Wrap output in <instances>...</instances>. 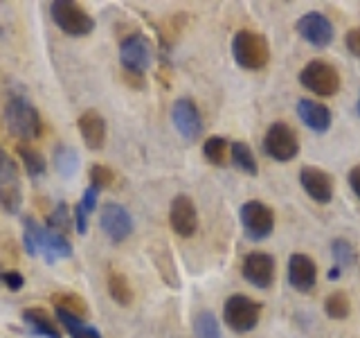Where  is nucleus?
I'll return each mask as SVG.
<instances>
[{
    "label": "nucleus",
    "instance_id": "17",
    "mask_svg": "<svg viewBox=\"0 0 360 338\" xmlns=\"http://www.w3.org/2000/svg\"><path fill=\"white\" fill-rule=\"evenodd\" d=\"M315 277H318V268H315V262L304 253H295L290 255L288 262V282L292 289L297 291H311L315 284Z\"/></svg>",
    "mask_w": 360,
    "mask_h": 338
},
{
    "label": "nucleus",
    "instance_id": "8",
    "mask_svg": "<svg viewBox=\"0 0 360 338\" xmlns=\"http://www.w3.org/2000/svg\"><path fill=\"white\" fill-rule=\"evenodd\" d=\"M241 225L250 239H266L275 228V214L262 201H248L241 206Z\"/></svg>",
    "mask_w": 360,
    "mask_h": 338
},
{
    "label": "nucleus",
    "instance_id": "35",
    "mask_svg": "<svg viewBox=\"0 0 360 338\" xmlns=\"http://www.w3.org/2000/svg\"><path fill=\"white\" fill-rule=\"evenodd\" d=\"M72 214H75V228H77V232L86 234L88 232V212H86V208L82 206V203H77Z\"/></svg>",
    "mask_w": 360,
    "mask_h": 338
},
{
    "label": "nucleus",
    "instance_id": "34",
    "mask_svg": "<svg viewBox=\"0 0 360 338\" xmlns=\"http://www.w3.org/2000/svg\"><path fill=\"white\" fill-rule=\"evenodd\" d=\"M3 284L9 291H20L22 287H25V277H22L18 270H5V273H3Z\"/></svg>",
    "mask_w": 360,
    "mask_h": 338
},
{
    "label": "nucleus",
    "instance_id": "7",
    "mask_svg": "<svg viewBox=\"0 0 360 338\" xmlns=\"http://www.w3.org/2000/svg\"><path fill=\"white\" fill-rule=\"evenodd\" d=\"M264 151L273 158V161H279V163L292 161V158H295L297 151H300L297 133L284 122L270 124V129L264 135Z\"/></svg>",
    "mask_w": 360,
    "mask_h": 338
},
{
    "label": "nucleus",
    "instance_id": "36",
    "mask_svg": "<svg viewBox=\"0 0 360 338\" xmlns=\"http://www.w3.org/2000/svg\"><path fill=\"white\" fill-rule=\"evenodd\" d=\"M345 43H347V50L360 59V27L349 30L347 37H345Z\"/></svg>",
    "mask_w": 360,
    "mask_h": 338
},
{
    "label": "nucleus",
    "instance_id": "22",
    "mask_svg": "<svg viewBox=\"0 0 360 338\" xmlns=\"http://www.w3.org/2000/svg\"><path fill=\"white\" fill-rule=\"evenodd\" d=\"M108 293L117 304H122V307H129L133 302V289L129 284V280L127 275L117 273V270H110L108 273Z\"/></svg>",
    "mask_w": 360,
    "mask_h": 338
},
{
    "label": "nucleus",
    "instance_id": "10",
    "mask_svg": "<svg viewBox=\"0 0 360 338\" xmlns=\"http://www.w3.org/2000/svg\"><path fill=\"white\" fill-rule=\"evenodd\" d=\"M99 225L110 242L122 244L133 232V219L129 210L120 203H106L99 214Z\"/></svg>",
    "mask_w": 360,
    "mask_h": 338
},
{
    "label": "nucleus",
    "instance_id": "31",
    "mask_svg": "<svg viewBox=\"0 0 360 338\" xmlns=\"http://www.w3.org/2000/svg\"><path fill=\"white\" fill-rule=\"evenodd\" d=\"M331 253H333V259H335V268H340V270L347 268V266H352L354 259H356L352 244L345 242V239H335L333 246H331Z\"/></svg>",
    "mask_w": 360,
    "mask_h": 338
},
{
    "label": "nucleus",
    "instance_id": "21",
    "mask_svg": "<svg viewBox=\"0 0 360 338\" xmlns=\"http://www.w3.org/2000/svg\"><path fill=\"white\" fill-rule=\"evenodd\" d=\"M56 320L65 327L68 334H70L72 338H101V334L95 330V327L86 325L82 318H77V315H72L70 311L56 309Z\"/></svg>",
    "mask_w": 360,
    "mask_h": 338
},
{
    "label": "nucleus",
    "instance_id": "29",
    "mask_svg": "<svg viewBox=\"0 0 360 338\" xmlns=\"http://www.w3.org/2000/svg\"><path fill=\"white\" fill-rule=\"evenodd\" d=\"M194 336L196 338H221V327L214 318L212 311H200L194 320Z\"/></svg>",
    "mask_w": 360,
    "mask_h": 338
},
{
    "label": "nucleus",
    "instance_id": "12",
    "mask_svg": "<svg viewBox=\"0 0 360 338\" xmlns=\"http://www.w3.org/2000/svg\"><path fill=\"white\" fill-rule=\"evenodd\" d=\"M297 32L300 37L315 45V48H326L333 41V25L320 11H309L297 20Z\"/></svg>",
    "mask_w": 360,
    "mask_h": 338
},
{
    "label": "nucleus",
    "instance_id": "33",
    "mask_svg": "<svg viewBox=\"0 0 360 338\" xmlns=\"http://www.w3.org/2000/svg\"><path fill=\"white\" fill-rule=\"evenodd\" d=\"M68 225H70V212H68V206L65 203H59V206L54 208V212L48 217V228L56 230V232H63L68 230Z\"/></svg>",
    "mask_w": 360,
    "mask_h": 338
},
{
    "label": "nucleus",
    "instance_id": "37",
    "mask_svg": "<svg viewBox=\"0 0 360 338\" xmlns=\"http://www.w3.org/2000/svg\"><path fill=\"white\" fill-rule=\"evenodd\" d=\"M97 196H99V189H95L90 185L86 192H84V199H82V206L86 208V212H95V206H97Z\"/></svg>",
    "mask_w": 360,
    "mask_h": 338
},
{
    "label": "nucleus",
    "instance_id": "38",
    "mask_svg": "<svg viewBox=\"0 0 360 338\" xmlns=\"http://www.w3.org/2000/svg\"><path fill=\"white\" fill-rule=\"evenodd\" d=\"M349 185H352L354 194L360 199V165H356V167L349 169Z\"/></svg>",
    "mask_w": 360,
    "mask_h": 338
},
{
    "label": "nucleus",
    "instance_id": "6",
    "mask_svg": "<svg viewBox=\"0 0 360 338\" xmlns=\"http://www.w3.org/2000/svg\"><path fill=\"white\" fill-rule=\"evenodd\" d=\"M300 82L304 88L320 97H331L340 90V75H338V70L331 63L318 59L304 65V70L300 73Z\"/></svg>",
    "mask_w": 360,
    "mask_h": 338
},
{
    "label": "nucleus",
    "instance_id": "19",
    "mask_svg": "<svg viewBox=\"0 0 360 338\" xmlns=\"http://www.w3.org/2000/svg\"><path fill=\"white\" fill-rule=\"evenodd\" d=\"M72 255V244L68 242V237L63 232H56L48 225H43V234H41V257L48 264H54L56 259L61 257H70Z\"/></svg>",
    "mask_w": 360,
    "mask_h": 338
},
{
    "label": "nucleus",
    "instance_id": "2",
    "mask_svg": "<svg viewBox=\"0 0 360 338\" xmlns=\"http://www.w3.org/2000/svg\"><path fill=\"white\" fill-rule=\"evenodd\" d=\"M232 54L234 61L245 70H259L264 68L270 59L268 41L252 30H241L234 34L232 41Z\"/></svg>",
    "mask_w": 360,
    "mask_h": 338
},
{
    "label": "nucleus",
    "instance_id": "40",
    "mask_svg": "<svg viewBox=\"0 0 360 338\" xmlns=\"http://www.w3.org/2000/svg\"><path fill=\"white\" fill-rule=\"evenodd\" d=\"M356 111H358V115H360V99H358V106H356Z\"/></svg>",
    "mask_w": 360,
    "mask_h": 338
},
{
    "label": "nucleus",
    "instance_id": "13",
    "mask_svg": "<svg viewBox=\"0 0 360 338\" xmlns=\"http://www.w3.org/2000/svg\"><path fill=\"white\" fill-rule=\"evenodd\" d=\"M243 277L257 289H268L275 280V259L262 251L248 253L243 259Z\"/></svg>",
    "mask_w": 360,
    "mask_h": 338
},
{
    "label": "nucleus",
    "instance_id": "26",
    "mask_svg": "<svg viewBox=\"0 0 360 338\" xmlns=\"http://www.w3.org/2000/svg\"><path fill=\"white\" fill-rule=\"evenodd\" d=\"M41 234H43V225H39L32 217L22 219V246H25L27 255L32 257L41 255Z\"/></svg>",
    "mask_w": 360,
    "mask_h": 338
},
{
    "label": "nucleus",
    "instance_id": "28",
    "mask_svg": "<svg viewBox=\"0 0 360 338\" xmlns=\"http://www.w3.org/2000/svg\"><path fill=\"white\" fill-rule=\"evenodd\" d=\"M52 302L56 309H63V311H70L77 318H86L88 313V307L82 296H75V293H54L52 296Z\"/></svg>",
    "mask_w": 360,
    "mask_h": 338
},
{
    "label": "nucleus",
    "instance_id": "18",
    "mask_svg": "<svg viewBox=\"0 0 360 338\" xmlns=\"http://www.w3.org/2000/svg\"><path fill=\"white\" fill-rule=\"evenodd\" d=\"M297 113H300V120L315 133H326L331 127V111L324 104H320V101L300 99Z\"/></svg>",
    "mask_w": 360,
    "mask_h": 338
},
{
    "label": "nucleus",
    "instance_id": "24",
    "mask_svg": "<svg viewBox=\"0 0 360 338\" xmlns=\"http://www.w3.org/2000/svg\"><path fill=\"white\" fill-rule=\"evenodd\" d=\"M16 151H18V156H20L22 165H25V172H27L32 178H37V176H43V174H45V158H43L41 151L32 149V146L25 144V142L18 144V146H16Z\"/></svg>",
    "mask_w": 360,
    "mask_h": 338
},
{
    "label": "nucleus",
    "instance_id": "9",
    "mask_svg": "<svg viewBox=\"0 0 360 338\" xmlns=\"http://www.w3.org/2000/svg\"><path fill=\"white\" fill-rule=\"evenodd\" d=\"M120 61L131 75H144L151 65V41L144 34H131L120 45Z\"/></svg>",
    "mask_w": 360,
    "mask_h": 338
},
{
    "label": "nucleus",
    "instance_id": "25",
    "mask_svg": "<svg viewBox=\"0 0 360 338\" xmlns=\"http://www.w3.org/2000/svg\"><path fill=\"white\" fill-rule=\"evenodd\" d=\"M230 158L232 163L241 169V172L255 176L257 174V161H255V154L252 149L248 146L245 142H232L230 144Z\"/></svg>",
    "mask_w": 360,
    "mask_h": 338
},
{
    "label": "nucleus",
    "instance_id": "4",
    "mask_svg": "<svg viewBox=\"0 0 360 338\" xmlns=\"http://www.w3.org/2000/svg\"><path fill=\"white\" fill-rule=\"evenodd\" d=\"M259 315H262V304L243 293H234L223 304V320L236 334H245L257 327Z\"/></svg>",
    "mask_w": 360,
    "mask_h": 338
},
{
    "label": "nucleus",
    "instance_id": "15",
    "mask_svg": "<svg viewBox=\"0 0 360 338\" xmlns=\"http://www.w3.org/2000/svg\"><path fill=\"white\" fill-rule=\"evenodd\" d=\"M300 183L313 201L329 203L333 199V180L318 167H304L300 172Z\"/></svg>",
    "mask_w": 360,
    "mask_h": 338
},
{
    "label": "nucleus",
    "instance_id": "20",
    "mask_svg": "<svg viewBox=\"0 0 360 338\" xmlns=\"http://www.w3.org/2000/svg\"><path fill=\"white\" fill-rule=\"evenodd\" d=\"M22 320L32 327L34 334L45 336V338H61V334H59V330H56L54 320L48 315V311H43L39 307H30V309L22 311Z\"/></svg>",
    "mask_w": 360,
    "mask_h": 338
},
{
    "label": "nucleus",
    "instance_id": "3",
    "mask_svg": "<svg viewBox=\"0 0 360 338\" xmlns=\"http://www.w3.org/2000/svg\"><path fill=\"white\" fill-rule=\"evenodd\" d=\"M50 14L54 25L63 34H70V37H86L95 30V18L72 0H56L50 7Z\"/></svg>",
    "mask_w": 360,
    "mask_h": 338
},
{
    "label": "nucleus",
    "instance_id": "11",
    "mask_svg": "<svg viewBox=\"0 0 360 338\" xmlns=\"http://www.w3.org/2000/svg\"><path fill=\"white\" fill-rule=\"evenodd\" d=\"M172 120H174V127L178 129V133L183 135L185 140H196L202 133L200 111L189 97L176 99V104L172 108Z\"/></svg>",
    "mask_w": 360,
    "mask_h": 338
},
{
    "label": "nucleus",
    "instance_id": "27",
    "mask_svg": "<svg viewBox=\"0 0 360 338\" xmlns=\"http://www.w3.org/2000/svg\"><path fill=\"white\" fill-rule=\"evenodd\" d=\"M54 165L65 178H70L77 172V167H79V156H77V151L72 149V146L59 144L54 149Z\"/></svg>",
    "mask_w": 360,
    "mask_h": 338
},
{
    "label": "nucleus",
    "instance_id": "1",
    "mask_svg": "<svg viewBox=\"0 0 360 338\" xmlns=\"http://www.w3.org/2000/svg\"><path fill=\"white\" fill-rule=\"evenodd\" d=\"M5 124H7V131L14 135V138L22 140V142L37 140L41 135V131H43L41 113L25 97H11L7 101Z\"/></svg>",
    "mask_w": 360,
    "mask_h": 338
},
{
    "label": "nucleus",
    "instance_id": "39",
    "mask_svg": "<svg viewBox=\"0 0 360 338\" xmlns=\"http://www.w3.org/2000/svg\"><path fill=\"white\" fill-rule=\"evenodd\" d=\"M3 273H5V270H3V268H0V284H3Z\"/></svg>",
    "mask_w": 360,
    "mask_h": 338
},
{
    "label": "nucleus",
    "instance_id": "14",
    "mask_svg": "<svg viewBox=\"0 0 360 338\" xmlns=\"http://www.w3.org/2000/svg\"><path fill=\"white\" fill-rule=\"evenodd\" d=\"M169 223L176 234L180 237H191L198 230V212L194 201L189 196L180 194L172 201V208H169Z\"/></svg>",
    "mask_w": 360,
    "mask_h": 338
},
{
    "label": "nucleus",
    "instance_id": "23",
    "mask_svg": "<svg viewBox=\"0 0 360 338\" xmlns=\"http://www.w3.org/2000/svg\"><path fill=\"white\" fill-rule=\"evenodd\" d=\"M202 154H205V161L212 165H225L230 156V144L223 135H212L202 144Z\"/></svg>",
    "mask_w": 360,
    "mask_h": 338
},
{
    "label": "nucleus",
    "instance_id": "32",
    "mask_svg": "<svg viewBox=\"0 0 360 338\" xmlns=\"http://www.w3.org/2000/svg\"><path fill=\"white\" fill-rule=\"evenodd\" d=\"M90 185L95 189H106L112 185V180H115V174H112V169L106 167V165H93L90 167Z\"/></svg>",
    "mask_w": 360,
    "mask_h": 338
},
{
    "label": "nucleus",
    "instance_id": "30",
    "mask_svg": "<svg viewBox=\"0 0 360 338\" xmlns=\"http://www.w3.org/2000/svg\"><path fill=\"white\" fill-rule=\"evenodd\" d=\"M324 309H326V313L331 315V318H335V320H345L347 315H349V311H352V302H349L347 293L335 291V293H331L329 298H326Z\"/></svg>",
    "mask_w": 360,
    "mask_h": 338
},
{
    "label": "nucleus",
    "instance_id": "16",
    "mask_svg": "<svg viewBox=\"0 0 360 338\" xmlns=\"http://www.w3.org/2000/svg\"><path fill=\"white\" fill-rule=\"evenodd\" d=\"M79 133L88 149L99 151L106 144V120L99 115L97 111H84L79 118Z\"/></svg>",
    "mask_w": 360,
    "mask_h": 338
},
{
    "label": "nucleus",
    "instance_id": "5",
    "mask_svg": "<svg viewBox=\"0 0 360 338\" xmlns=\"http://www.w3.org/2000/svg\"><path fill=\"white\" fill-rule=\"evenodd\" d=\"M22 206V187L20 172L14 158L0 149V210L7 214H16Z\"/></svg>",
    "mask_w": 360,
    "mask_h": 338
}]
</instances>
